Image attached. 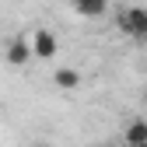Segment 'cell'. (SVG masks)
<instances>
[{"label":"cell","mask_w":147,"mask_h":147,"mask_svg":"<svg viewBox=\"0 0 147 147\" xmlns=\"http://www.w3.org/2000/svg\"><path fill=\"white\" fill-rule=\"evenodd\" d=\"M116 25H119L123 35L144 42V39H147V7H130V11H123V14L116 18Z\"/></svg>","instance_id":"1"},{"label":"cell","mask_w":147,"mask_h":147,"mask_svg":"<svg viewBox=\"0 0 147 147\" xmlns=\"http://www.w3.org/2000/svg\"><path fill=\"white\" fill-rule=\"evenodd\" d=\"M32 56H35V49H32L28 39H21V35H18V39L7 42V63H11V67H25Z\"/></svg>","instance_id":"2"},{"label":"cell","mask_w":147,"mask_h":147,"mask_svg":"<svg viewBox=\"0 0 147 147\" xmlns=\"http://www.w3.org/2000/svg\"><path fill=\"white\" fill-rule=\"evenodd\" d=\"M32 49H35L39 60H53V56H56V35L46 32V28H39V32L32 35Z\"/></svg>","instance_id":"3"},{"label":"cell","mask_w":147,"mask_h":147,"mask_svg":"<svg viewBox=\"0 0 147 147\" xmlns=\"http://www.w3.org/2000/svg\"><path fill=\"white\" fill-rule=\"evenodd\" d=\"M126 144L130 147H147V119H133L126 126Z\"/></svg>","instance_id":"4"},{"label":"cell","mask_w":147,"mask_h":147,"mask_svg":"<svg viewBox=\"0 0 147 147\" xmlns=\"http://www.w3.org/2000/svg\"><path fill=\"white\" fill-rule=\"evenodd\" d=\"M105 11H109V0H84V4H77L81 18H102Z\"/></svg>","instance_id":"5"},{"label":"cell","mask_w":147,"mask_h":147,"mask_svg":"<svg viewBox=\"0 0 147 147\" xmlns=\"http://www.w3.org/2000/svg\"><path fill=\"white\" fill-rule=\"evenodd\" d=\"M53 81H56L60 88H77L81 84V74L74 70V67H60L56 74H53Z\"/></svg>","instance_id":"6"},{"label":"cell","mask_w":147,"mask_h":147,"mask_svg":"<svg viewBox=\"0 0 147 147\" xmlns=\"http://www.w3.org/2000/svg\"><path fill=\"white\" fill-rule=\"evenodd\" d=\"M70 4H74V7H77V4H84V0H70Z\"/></svg>","instance_id":"7"},{"label":"cell","mask_w":147,"mask_h":147,"mask_svg":"<svg viewBox=\"0 0 147 147\" xmlns=\"http://www.w3.org/2000/svg\"><path fill=\"white\" fill-rule=\"evenodd\" d=\"M32 147H49V144H32Z\"/></svg>","instance_id":"8"}]
</instances>
